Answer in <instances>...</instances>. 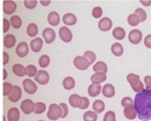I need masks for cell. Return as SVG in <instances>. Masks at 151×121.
Wrapping results in <instances>:
<instances>
[{
    "instance_id": "cell-1",
    "label": "cell",
    "mask_w": 151,
    "mask_h": 121,
    "mask_svg": "<svg viewBox=\"0 0 151 121\" xmlns=\"http://www.w3.org/2000/svg\"><path fill=\"white\" fill-rule=\"evenodd\" d=\"M133 105L137 112V117L140 120L151 119V90H144L135 94L133 99Z\"/></svg>"
},
{
    "instance_id": "cell-2",
    "label": "cell",
    "mask_w": 151,
    "mask_h": 121,
    "mask_svg": "<svg viewBox=\"0 0 151 121\" xmlns=\"http://www.w3.org/2000/svg\"><path fill=\"white\" fill-rule=\"evenodd\" d=\"M47 117L52 121H56L58 119L62 117V110H60V107L59 104H56V103H52L50 104L48 107V113H47Z\"/></svg>"
},
{
    "instance_id": "cell-3",
    "label": "cell",
    "mask_w": 151,
    "mask_h": 121,
    "mask_svg": "<svg viewBox=\"0 0 151 121\" xmlns=\"http://www.w3.org/2000/svg\"><path fill=\"white\" fill-rule=\"evenodd\" d=\"M58 35L63 42H70L73 40V33L71 30L68 28V27H60L59 28V32H58Z\"/></svg>"
},
{
    "instance_id": "cell-4",
    "label": "cell",
    "mask_w": 151,
    "mask_h": 121,
    "mask_svg": "<svg viewBox=\"0 0 151 121\" xmlns=\"http://www.w3.org/2000/svg\"><path fill=\"white\" fill-rule=\"evenodd\" d=\"M74 66L76 67L79 70H86V69L90 68L91 64L83 56H78V57L74 58Z\"/></svg>"
},
{
    "instance_id": "cell-5",
    "label": "cell",
    "mask_w": 151,
    "mask_h": 121,
    "mask_svg": "<svg viewBox=\"0 0 151 121\" xmlns=\"http://www.w3.org/2000/svg\"><path fill=\"white\" fill-rule=\"evenodd\" d=\"M142 39H143V34L139 29H132L128 34V40L133 45H138L142 41Z\"/></svg>"
},
{
    "instance_id": "cell-6",
    "label": "cell",
    "mask_w": 151,
    "mask_h": 121,
    "mask_svg": "<svg viewBox=\"0 0 151 121\" xmlns=\"http://www.w3.org/2000/svg\"><path fill=\"white\" fill-rule=\"evenodd\" d=\"M23 89L28 94H34L36 92V90H37V86H36V84L33 80H30L28 78L26 80H23Z\"/></svg>"
},
{
    "instance_id": "cell-7",
    "label": "cell",
    "mask_w": 151,
    "mask_h": 121,
    "mask_svg": "<svg viewBox=\"0 0 151 121\" xmlns=\"http://www.w3.org/2000/svg\"><path fill=\"white\" fill-rule=\"evenodd\" d=\"M42 38L46 44H52L56 39V32L52 28H46L42 30Z\"/></svg>"
},
{
    "instance_id": "cell-8",
    "label": "cell",
    "mask_w": 151,
    "mask_h": 121,
    "mask_svg": "<svg viewBox=\"0 0 151 121\" xmlns=\"http://www.w3.org/2000/svg\"><path fill=\"white\" fill-rule=\"evenodd\" d=\"M16 9H17V5L12 0H5L3 3V10L5 15H12L16 11Z\"/></svg>"
},
{
    "instance_id": "cell-9",
    "label": "cell",
    "mask_w": 151,
    "mask_h": 121,
    "mask_svg": "<svg viewBox=\"0 0 151 121\" xmlns=\"http://www.w3.org/2000/svg\"><path fill=\"white\" fill-rule=\"evenodd\" d=\"M48 81H50V75H48V73L45 71V70H40L35 75V82L36 84H39V85H46V84H48Z\"/></svg>"
},
{
    "instance_id": "cell-10",
    "label": "cell",
    "mask_w": 151,
    "mask_h": 121,
    "mask_svg": "<svg viewBox=\"0 0 151 121\" xmlns=\"http://www.w3.org/2000/svg\"><path fill=\"white\" fill-rule=\"evenodd\" d=\"M34 102L30 101V99H24L22 103H21V110L24 113V114H32L34 112Z\"/></svg>"
},
{
    "instance_id": "cell-11",
    "label": "cell",
    "mask_w": 151,
    "mask_h": 121,
    "mask_svg": "<svg viewBox=\"0 0 151 121\" xmlns=\"http://www.w3.org/2000/svg\"><path fill=\"white\" fill-rule=\"evenodd\" d=\"M28 52H29V46L27 42L22 41L16 46V55L18 57H26L28 55Z\"/></svg>"
},
{
    "instance_id": "cell-12",
    "label": "cell",
    "mask_w": 151,
    "mask_h": 121,
    "mask_svg": "<svg viewBox=\"0 0 151 121\" xmlns=\"http://www.w3.org/2000/svg\"><path fill=\"white\" fill-rule=\"evenodd\" d=\"M111 27H112V21L108 17L100 18V21L98 22V28L102 32H108L111 29Z\"/></svg>"
},
{
    "instance_id": "cell-13",
    "label": "cell",
    "mask_w": 151,
    "mask_h": 121,
    "mask_svg": "<svg viewBox=\"0 0 151 121\" xmlns=\"http://www.w3.org/2000/svg\"><path fill=\"white\" fill-rule=\"evenodd\" d=\"M7 97H9L10 102H12V103L18 102L21 99V97H22V90H21V87L19 86H14V89H12V92Z\"/></svg>"
},
{
    "instance_id": "cell-14",
    "label": "cell",
    "mask_w": 151,
    "mask_h": 121,
    "mask_svg": "<svg viewBox=\"0 0 151 121\" xmlns=\"http://www.w3.org/2000/svg\"><path fill=\"white\" fill-rule=\"evenodd\" d=\"M42 45H44V40H42L41 38H34V39L30 41V44H29L30 50H32L33 52H39V51H41Z\"/></svg>"
},
{
    "instance_id": "cell-15",
    "label": "cell",
    "mask_w": 151,
    "mask_h": 121,
    "mask_svg": "<svg viewBox=\"0 0 151 121\" xmlns=\"http://www.w3.org/2000/svg\"><path fill=\"white\" fill-rule=\"evenodd\" d=\"M47 22H48L50 26H52V27L58 26L59 22H60V17L58 15V12H56V11L50 12L48 16H47Z\"/></svg>"
},
{
    "instance_id": "cell-16",
    "label": "cell",
    "mask_w": 151,
    "mask_h": 121,
    "mask_svg": "<svg viewBox=\"0 0 151 121\" xmlns=\"http://www.w3.org/2000/svg\"><path fill=\"white\" fill-rule=\"evenodd\" d=\"M102 93L106 98H112V97L115 96V87L112 86L111 84H106L102 87Z\"/></svg>"
},
{
    "instance_id": "cell-17",
    "label": "cell",
    "mask_w": 151,
    "mask_h": 121,
    "mask_svg": "<svg viewBox=\"0 0 151 121\" xmlns=\"http://www.w3.org/2000/svg\"><path fill=\"white\" fill-rule=\"evenodd\" d=\"M123 115L128 120H134L137 117V112L134 109V105H129V107L123 108Z\"/></svg>"
},
{
    "instance_id": "cell-18",
    "label": "cell",
    "mask_w": 151,
    "mask_h": 121,
    "mask_svg": "<svg viewBox=\"0 0 151 121\" xmlns=\"http://www.w3.org/2000/svg\"><path fill=\"white\" fill-rule=\"evenodd\" d=\"M16 45V36L14 34H5L4 36V46L6 48H11Z\"/></svg>"
},
{
    "instance_id": "cell-19",
    "label": "cell",
    "mask_w": 151,
    "mask_h": 121,
    "mask_svg": "<svg viewBox=\"0 0 151 121\" xmlns=\"http://www.w3.org/2000/svg\"><path fill=\"white\" fill-rule=\"evenodd\" d=\"M7 121H18L19 120V110L17 108H11L6 114Z\"/></svg>"
},
{
    "instance_id": "cell-20",
    "label": "cell",
    "mask_w": 151,
    "mask_h": 121,
    "mask_svg": "<svg viewBox=\"0 0 151 121\" xmlns=\"http://www.w3.org/2000/svg\"><path fill=\"white\" fill-rule=\"evenodd\" d=\"M76 22H78V18L74 14H65L63 16V23L65 24V27L67 26H74V24H76Z\"/></svg>"
},
{
    "instance_id": "cell-21",
    "label": "cell",
    "mask_w": 151,
    "mask_h": 121,
    "mask_svg": "<svg viewBox=\"0 0 151 121\" xmlns=\"http://www.w3.org/2000/svg\"><path fill=\"white\" fill-rule=\"evenodd\" d=\"M99 93H102V86H100V84H91L88 86V94L91 97H97Z\"/></svg>"
},
{
    "instance_id": "cell-22",
    "label": "cell",
    "mask_w": 151,
    "mask_h": 121,
    "mask_svg": "<svg viewBox=\"0 0 151 121\" xmlns=\"http://www.w3.org/2000/svg\"><path fill=\"white\" fill-rule=\"evenodd\" d=\"M106 80V73H94L91 76L92 84H102Z\"/></svg>"
},
{
    "instance_id": "cell-23",
    "label": "cell",
    "mask_w": 151,
    "mask_h": 121,
    "mask_svg": "<svg viewBox=\"0 0 151 121\" xmlns=\"http://www.w3.org/2000/svg\"><path fill=\"white\" fill-rule=\"evenodd\" d=\"M69 103L71 107L74 108H80V104H81V96H79L78 93H74L69 97Z\"/></svg>"
},
{
    "instance_id": "cell-24",
    "label": "cell",
    "mask_w": 151,
    "mask_h": 121,
    "mask_svg": "<svg viewBox=\"0 0 151 121\" xmlns=\"http://www.w3.org/2000/svg\"><path fill=\"white\" fill-rule=\"evenodd\" d=\"M93 70H94V73H108V66H106V63L99 60V62L93 64Z\"/></svg>"
},
{
    "instance_id": "cell-25",
    "label": "cell",
    "mask_w": 151,
    "mask_h": 121,
    "mask_svg": "<svg viewBox=\"0 0 151 121\" xmlns=\"http://www.w3.org/2000/svg\"><path fill=\"white\" fill-rule=\"evenodd\" d=\"M111 52H112V55L116 56V57L122 56V55H123V47H122V45H121L120 42L112 44V45H111Z\"/></svg>"
},
{
    "instance_id": "cell-26",
    "label": "cell",
    "mask_w": 151,
    "mask_h": 121,
    "mask_svg": "<svg viewBox=\"0 0 151 121\" xmlns=\"http://www.w3.org/2000/svg\"><path fill=\"white\" fill-rule=\"evenodd\" d=\"M112 36H114L116 40H122L126 36V32L122 27H116L114 30H112Z\"/></svg>"
},
{
    "instance_id": "cell-27",
    "label": "cell",
    "mask_w": 151,
    "mask_h": 121,
    "mask_svg": "<svg viewBox=\"0 0 151 121\" xmlns=\"http://www.w3.org/2000/svg\"><path fill=\"white\" fill-rule=\"evenodd\" d=\"M63 87H64L65 90H68V91L73 90L75 87V80H74V78H71V76L64 78V80H63Z\"/></svg>"
},
{
    "instance_id": "cell-28",
    "label": "cell",
    "mask_w": 151,
    "mask_h": 121,
    "mask_svg": "<svg viewBox=\"0 0 151 121\" xmlns=\"http://www.w3.org/2000/svg\"><path fill=\"white\" fill-rule=\"evenodd\" d=\"M10 24L12 27H14L15 29H19L22 27V19L18 15H14V16H11L10 18Z\"/></svg>"
},
{
    "instance_id": "cell-29",
    "label": "cell",
    "mask_w": 151,
    "mask_h": 121,
    "mask_svg": "<svg viewBox=\"0 0 151 121\" xmlns=\"http://www.w3.org/2000/svg\"><path fill=\"white\" fill-rule=\"evenodd\" d=\"M12 71H14L17 76H24L26 75V67L17 63V64H15L14 67H12Z\"/></svg>"
},
{
    "instance_id": "cell-30",
    "label": "cell",
    "mask_w": 151,
    "mask_h": 121,
    "mask_svg": "<svg viewBox=\"0 0 151 121\" xmlns=\"http://www.w3.org/2000/svg\"><path fill=\"white\" fill-rule=\"evenodd\" d=\"M37 32H39V28L35 23H29L28 27H27V34L28 36H32V38H35L37 35Z\"/></svg>"
},
{
    "instance_id": "cell-31",
    "label": "cell",
    "mask_w": 151,
    "mask_h": 121,
    "mask_svg": "<svg viewBox=\"0 0 151 121\" xmlns=\"http://www.w3.org/2000/svg\"><path fill=\"white\" fill-rule=\"evenodd\" d=\"M104 109H105V104L103 101H100V99H97L94 103H93V112L99 114V113H102L104 112Z\"/></svg>"
},
{
    "instance_id": "cell-32",
    "label": "cell",
    "mask_w": 151,
    "mask_h": 121,
    "mask_svg": "<svg viewBox=\"0 0 151 121\" xmlns=\"http://www.w3.org/2000/svg\"><path fill=\"white\" fill-rule=\"evenodd\" d=\"M131 87H132V90H133L135 93H140V92H143V91L145 90V89H144V84H143L140 80L131 84Z\"/></svg>"
},
{
    "instance_id": "cell-33",
    "label": "cell",
    "mask_w": 151,
    "mask_h": 121,
    "mask_svg": "<svg viewBox=\"0 0 151 121\" xmlns=\"http://www.w3.org/2000/svg\"><path fill=\"white\" fill-rule=\"evenodd\" d=\"M98 119V114L91 110H87L86 113H83V120L85 121H97Z\"/></svg>"
},
{
    "instance_id": "cell-34",
    "label": "cell",
    "mask_w": 151,
    "mask_h": 121,
    "mask_svg": "<svg viewBox=\"0 0 151 121\" xmlns=\"http://www.w3.org/2000/svg\"><path fill=\"white\" fill-rule=\"evenodd\" d=\"M45 110H46V104L45 103L37 102V103L34 104V112L33 113H35V114H42V113H45Z\"/></svg>"
},
{
    "instance_id": "cell-35",
    "label": "cell",
    "mask_w": 151,
    "mask_h": 121,
    "mask_svg": "<svg viewBox=\"0 0 151 121\" xmlns=\"http://www.w3.org/2000/svg\"><path fill=\"white\" fill-rule=\"evenodd\" d=\"M127 22L129 23V26L135 27V26H138V24L140 23V19L138 18V16H137L135 14H131V15L127 17Z\"/></svg>"
},
{
    "instance_id": "cell-36",
    "label": "cell",
    "mask_w": 151,
    "mask_h": 121,
    "mask_svg": "<svg viewBox=\"0 0 151 121\" xmlns=\"http://www.w3.org/2000/svg\"><path fill=\"white\" fill-rule=\"evenodd\" d=\"M36 74H37V69L35 66L29 64L28 67H26V75H28L29 78H35Z\"/></svg>"
},
{
    "instance_id": "cell-37",
    "label": "cell",
    "mask_w": 151,
    "mask_h": 121,
    "mask_svg": "<svg viewBox=\"0 0 151 121\" xmlns=\"http://www.w3.org/2000/svg\"><path fill=\"white\" fill-rule=\"evenodd\" d=\"M50 62H51V59H50V57H48L47 55H42V56L39 58V66H40L41 68L48 67Z\"/></svg>"
},
{
    "instance_id": "cell-38",
    "label": "cell",
    "mask_w": 151,
    "mask_h": 121,
    "mask_svg": "<svg viewBox=\"0 0 151 121\" xmlns=\"http://www.w3.org/2000/svg\"><path fill=\"white\" fill-rule=\"evenodd\" d=\"M134 14L138 16V18H139L140 19V22H145L146 21V18H147V15H146V12L143 10V9H137L135 10V12H134Z\"/></svg>"
},
{
    "instance_id": "cell-39",
    "label": "cell",
    "mask_w": 151,
    "mask_h": 121,
    "mask_svg": "<svg viewBox=\"0 0 151 121\" xmlns=\"http://www.w3.org/2000/svg\"><path fill=\"white\" fill-rule=\"evenodd\" d=\"M92 16L94 18H100L103 16V9L100 7V6H96L92 9Z\"/></svg>"
},
{
    "instance_id": "cell-40",
    "label": "cell",
    "mask_w": 151,
    "mask_h": 121,
    "mask_svg": "<svg viewBox=\"0 0 151 121\" xmlns=\"http://www.w3.org/2000/svg\"><path fill=\"white\" fill-rule=\"evenodd\" d=\"M83 57H85L87 60H88L90 64L94 63V60H96V55H94L93 51H86V52L83 53Z\"/></svg>"
},
{
    "instance_id": "cell-41",
    "label": "cell",
    "mask_w": 151,
    "mask_h": 121,
    "mask_svg": "<svg viewBox=\"0 0 151 121\" xmlns=\"http://www.w3.org/2000/svg\"><path fill=\"white\" fill-rule=\"evenodd\" d=\"M103 121H116V115L114 112H106L104 117H103Z\"/></svg>"
},
{
    "instance_id": "cell-42",
    "label": "cell",
    "mask_w": 151,
    "mask_h": 121,
    "mask_svg": "<svg viewBox=\"0 0 151 121\" xmlns=\"http://www.w3.org/2000/svg\"><path fill=\"white\" fill-rule=\"evenodd\" d=\"M12 89H14V86L10 84V82H4V96H9L11 92H12Z\"/></svg>"
},
{
    "instance_id": "cell-43",
    "label": "cell",
    "mask_w": 151,
    "mask_h": 121,
    "mask_svg": "<svg viewBox=\"0 0 151 121\" xmlns=\"http://www.w3.org/2000/svg\"><path fill=\"white\" fill-rule=\"evenodd\" d=\"M60 107V110H62V117H67L68 114H69V109H68V105L65 103H60L59 104Z\"/></svg>"
},
{
    "instance_id": "cell-44",
    "label": "cell",
    "mask_w": 151,
    "mask_h": 121,
    "mask_svg": "<svg viewBox=\"0 0 151 121\" xmlns=\"http://www.w3.org/2000/svg\"><path fill=\"white\" fill-rule=\"evenodd\" d=\"M36 5H37L36 0H24V6H26L27 9H29V10L34 9Z\"/></svg>"
},
{
    "instance_id": "cell-45",
    "label": "cell",
    "mask_w": 151,
    "mask_h": 121,
    "mask_svg": "<svg viewBox=\"0 0 151 121\" xmlns=\"http://www.w3.org/2000/svg\"><path fill=\"white\" fill-rule=\"evenodd\" d=\"M139 80H140V78H139V75H138V74H133V73H131V74L127 75V81L129 84H133V82L139 81Z\"/></svg>"
},
{
    "instance_id": "cell-46",
    "label": "cell",
    "mask_w": 151,
    "mask_h": 121,
    "mask_svg": "<svg viewBox=\"0 0 151 121\" xmlns=\"http://www.w3.org/2000/svg\"><path fill=\"white\" fill-rule=\"evenodd\" d=\"M121 104H122L123 108L133 105V99L131 98V97H124V98H122V101H121Z\"/></svg>"
},
{
    "instance_id": "cell-47",
    "label": "cell",
    "mask_w": 151,
    "mask_h": 121,
    "mask_svg": "<svg viewBox=\"0 0 151 121\" xmlns=\"http://www.w3.org/2000/svg\"><path fill=\"white\" fill-rule=\"evenodd\" d=\"M90 105V101L87 97H81V104H80V109H82V110H85V109H87Z\"/></svg>"
},
{
    "instance_id": "cell-48",
    "label": "cell",
    "mask_w": 151,
    "mask_h": 121,
    "mask_svg": "<svg viewBox=\"0 0 151 121\" xmlns=\"http://www.w3.org/2000/svg\"><path fill=\"white\" fill-rule=\"evenodd\" d=\"M144 89L145 90H151V76H149V75H146L145 78H144Z\"/></svg>"
},
{
    "instance_id": "cell-49",
    "label": "cell",
    "mask_w": 151,
    "mask_h": 121,
    "mask_svg": "<svg viewBox=\"0 0 151 121\" xmlns=\"http://www.w3.org/2000/svg\"><path fill=\"white\" fill-rule=\"evenodd\" d=\"M3 23H4V28H3V32H4L5 34H7L9 29H10V21H9L7 18H4Z\"/></svg>"
},
{
    "instance_id": "cell-50",
    "label": "cell",
    "mask_w": 151,
    "mask_h": 121,
    "mask_svg": "<svg viewBox=\"0 0 151 121\" xmlns=\"http://www.w3.org/2000/svg\"><path fill=\"white\" fill-rule=\"evenodd\" d=\"M144 45L147 47V48H151V34L146 35L145 39H144Z\"/></svg>"
},
{
    "instance_id": "cell-51",
    "label": "cell",
    "mask_w": 151,
    "mask_h": 121,
    "mask_svg": "<svg viewBox=\"0 0 151 121\" xmlns=\"http://www.w3.org/2000/svg\"><path fill=\"white\" fill-rule=\"evenodd\" d=\"M3 57H4V58H3V64L5 66V64H7V63H9V60H10L9 53H7V52H4V53H3Z\"/></svg>"
},
{
    "instance_id": "cell-52",
    "label": "cell",
    "mask_w": 151,
    "mask_h": 121,
    "mask_svg": "<svg viewBox=\"0 0 151 121\" xmlns=\"http://www.w3.org/2000/svg\"><path fill=\"white\" fill-rule=\"evenodd\" d=\"M140 4H142L143 6H150V5H151V0H142Z\"/></svg>"
},
{
    "instance_id": "cell-53",
    "label": "cell",
    "mask_w": 151,
    "mask_h": 121,
    "mask_svg": "<svg viewBox=\"0 0 151 121\" xmlns=\"http://www.w3.org/2000/svg\"><path fill=\"white\" fill-rule=\"evenodd\" d=\"M40 4H41V5H44V6H48L50 4H51V1H50V0H41Z\"/></svg>"
},
{
    "instance_id": "cell-54",
    "label": "cell",
    "mask_w": 151,
    "mask_h": 121,
    "mask_svg": "<svg viewBox=\"0 0 151 121\" xmlns=\"http://www.w3.org/2000/svg\"><path fill=\"white\" fill-rule=\"evenodd\" d=\"M3 78H4V79H7V70H6V69L3 70Z\"/></svg>"
},
{
    "instance_id": "cell-55",
    "label": "cell",
    "mask_w": 151,
    "mask_h": 121,
    "mask_svg": "<svg viewBox=\"0 0 151 121\" xmlns=\"http://www.w3.org/2000/svg\"><path fill=\"white\" fill-rule=\"evenodd\" d=\"M142 121H150V120H142Z\"/></svg>"
},
{
    "instance_id": "cell-56",
    "label": "cell",
    "mask_w": 151,
    "mask_h": 121,
    "mask_svg": "<svg viewBox=\"0 0 151 121\" xmlns=\"http://www.w3.org/2000/svg\"><path fill=\"white\" fill-rule=\"evenodd\" d=\"M39 121H44V120H39Z\"/></svg>"
}]
</instances>
